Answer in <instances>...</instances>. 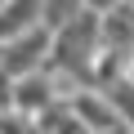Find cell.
Instances as JSON below:
<instances>
[{
    "instance_id": "obj_1",
    "label": "cell",
    "mask_w": 134,
    "mask_h": 134,
    "mask_svg": "<svg viewBox=\"0 0 134 134\" xmlns=\"http://www.w3.org/2000/svg\"><path fill=\"white\" fill-rule=\"evenodd\" d=\"M49 49H54V27L40 23V27H31V31H23V36L0 45V67L9 76H27V72L49 63Z\"/></svg>"
},
{
    "instance_id": "obj_2",
    "label": "cell",
    "mask_w": 134,
    "mask_h": 134,
    "mask_svg": "<svg viewBox=\"0 0 134 134\" xmlns=\"http://www.w3.org/2000/svg\"><path fill=\"white\" fill-rule=\"evenodd\" d=\"M54 103H63V90H58V81H54L49 67H36V72H27V76H14V107L27 112L31 121H40Z\"/></svg>"
},
{
    "instance_id": "obj_3",
    "label": "cell",
    "mask_w": 134,
    "mask_h": 134,
    "mask_svg": "<svg viewBox=\"0 0 134 134\" xmlns=\"http://www.w3.org/2000/svg\"><path fill=\"white\" fill-rule=\"evenodd\" d=\"M72 107H76V116H81L94 134H130V121L116 112V103H112L107 90H98V85H85L81 94H72Z\"/></svg>"
},
{
    "instance_id": "obj_4",
    "label": "cell",
    "mask_w": 134,
    "mask_h": 134,
    "mask_svg": "<svg viewBox=\"0 0 134 134\" xmlns=\"http://www.w3.org/2000/svg\"><path fill=\"white\" fill-rule=\"evenodd\" d=\"M98 18H103V45L116 49L121 58H134V0H121Z\"/></svg>"
},
{
    "instance_id": "obj_5",
    "label": "cell",
    "mask_w": 134,
    "mask_h": 134,
    "mask_svg": "<svg viewBox=\"0 0 134 134\" xmlns=\"http://www.w3.org/2000/svg\"><path fill=\"white\" fill-rule=\"evenodd\" d=\"M45 23V0H0V45Z\"/></svg>"
},
{
    "instance_id": "obj_6",
    "label": "cell",
    "mask_w": 134,
    "mask_h": 134,
    "mask_svg": "<svg viewBox=\"0 0 134 134\" xmlns=\"http://www.w3.org/2000/svg\"><path fill=\"white\" fill-rule=\"evenodd\" d=\"M103 90H107V98L116 103V112H121V116L130 121V130H134V76L125 72V76H116V81L103 85Z\"/></svg>"
},
{
    "instance_id": "obj_7",
    "label": "cell",
    "mask_w": 134,
    "mask_h": 134,
    "mask_svg": "<svg viewBox=\"0 0 134 134\" xmlns=\"http://www.w3.org/2000/svg\"><path fill=\"white\" fill-rule=\"evenodd\" d=\"M90 5H85V0H45V27H67V23H72L76 14H85Z\"/></svg>"
},
{
    "instance_id": "obj_8",
    "label": "cell",
    "mask_w": 134,
    "mask_h": 134,
    "mask_svg": "<svg viewBox=\"0 0 134 134\" xmlns=\"http://www.w3.org/2000/svg\"><path fill=\"white\" fill-rule=\"evenodd\" d=\"M0 112H14V76L0 67Z\"/></svg>"
},
{
    "instance_id": "obj_9",
    "label": "cell",
    "mask_w": 134,
    "mask_h": 134,
    "mask_svg": "<svg viewBox=\"0 0 134 134\" xmlns=\"http://www.w3.org/2000/svg\"><path fill=\"white\" fill-rule=\"evenodd\" d=\"M85 5H90V9H98V14H103V9H112V5H121V0H85Z\"/></svg>"
},
{
    "instance_id": "obj_10",
    "label": "cell",
    "mask_w": 134,
    "mask_h": 134,
    "mask_svg": "<svg viewBox=\"0 0 134 134\" xmlns=\"http://www.w3.org/2000/svg\"><path fill=\"white\" fill-rule=\"evenodd\" d=\"M130 76H134V58H130Z\"/></svg>"
}]
</instances>
